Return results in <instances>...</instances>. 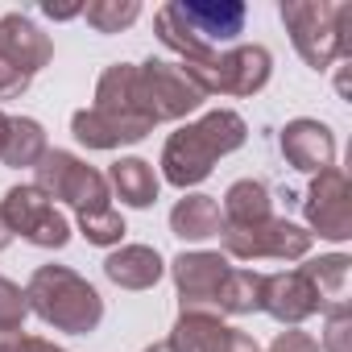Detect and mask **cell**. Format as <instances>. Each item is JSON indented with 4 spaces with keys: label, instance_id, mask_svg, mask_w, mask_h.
Here are the masks:
<instances>
[{
    "label": "cell",
    "instance_id": "cell-1",
    "mask_svg": "<svg viewBox=\"0 0 352 352\" xmlns=\"http://www.w3.org/2000/svg\"><path fill=\"white\" fill-rule=\"evenodd\" d=\"M245 137H249V124L232 108H216V112L199 116L195 124H183L162 145V179L179 191L199 187L216 170L220 157H228L232 149L245 145Z\"/></svg>",
    "mask_w": 352,
    "mask_h": 352
},
{
    "label": "cell",
    "instance_id": "cell-2",
    "mask_svg": "<svg viewBox=\"0 0 352 352\" xmlns=\"http://www.w3.org/2000/svg\"><path fill=\"white\" fill-rule=\"evenodd\" d=\"M25 298H30V311L54 331L87 336L104 319L100 290L87 278H79L75 270H67V265H38L30 286H25Z\"/></svg>",
    "mask_w": 352,
    "mask_h": 352
},
{
    "label": "cell",
    "instance_id": "cell-3",
    "mask_svg": "<svg viewBox=\"0 0 352 352\" xmlns=\"http://www.w3.org/2000/svg\"><path fill=\"white\" fill-rule=\"evenodd\" d=\"M282 21L311 71H327L331 63L352 54L348 25H352V5H327V0H282Z\"/></svg>",
    "mask_w": 352,
    "mask_h": 352
},
{
    "label": "cell",
    "instance_id": "cell-4",
    "mask_svg": "<svg viewBox=\"0 0 352 352\" xmlns=\"http://www.w3.org/2000/svg\"><path fill=\"white\" fill-rule=\"evenodd\" d=\"M179 67L204 96H257L274 75V54L265 46H232Z\"/></svg>",
    "mask_w": 352,
    "mask_h": 352
},
{
    "label": "cell",
    "instance_id": "cell-5",
    "mask_svg": "<svg viewBox=\"0 0 352 352\" xmlns=\"http://www.w3.org/2000/svg\"><path fill=\"white\" fill-rule=\"evenodd\" d=\"M34 187H38L50 204H54V199L71 204L75 216L112 208V204H108V199H112L108 179H104L96 166H87L83 157H75V153H67V149H46V153H42V162L34 166Z\"/></svg>",
    "mask_w": 352,
    "mask_h": 352
},
{
    "label": "cell",
    "instance_id": "cell-6",
    "mask_svg": "<svg viewBox=\"0 0 352 352\" xmlns=\"http://www.w3.org/2000/svg\"><path fill=\"white\" fill-rule=\"evenodd\" d=\"M208 96L183 75L179 63H166V58H149L137 67V83H133V104L149 124H170V120H183L191 116Z\"/></svg>",
    "mask_w": 352,
    "mask_h": 352
},
{
    "label": "cell",
    "instance_id": "cell-7",
    "mask_svg": "<svg viewBox=\"0 0 352 352\" xmlns=\"http://www.w3.org/2000/svg\"><path fill=\"white\" fill-rule=\"evenodd\" d=\"M220 241L224 253L236 261H302L311 253V232L282 216H270L249 228H224Z\"/></svg>",
    "mask_w": 352,
    "mask_h": 352
},
{
    "label": "cell",
    "instance_id": "cell-8",
    "mask_svg": "<svg viewBox=\"0 0 352 352\" xmlns=\"http://www.w3.org/2000/svg\"><path fill=\"white\" fill-rule=\"evenodd\" d=\"M0 212H5L13 236L38 245V249H63L71 241V224L67 216L34 187V183H21V187H9L5 199H0Z\"/></svg>",
    "mask_w": 352,
    "mask_h": 352
},
{
    "label": "cell",
    "instance_id": "cell-9",
    "mask_svg": "<svg viewBox=\"0 0 352 352\" xmlns=\"http://www.w3.org/2000/svg\"><path fill=\"white\" fill-rule=\"evenodd\" d=\"M166 9L208 50L232 46L245 34V21H249V9L241 5V0H170Z\"/></svg>",
    "mask_w": 352,
    "mask_h": 352
},
{
    "label": "cell",
    "instance_id": "cell-10",
    "mask_svg": "<svg viewBox=\"0 0 352 352\" xmlns=\"http://www.w3.org/2000/svg\"><path fill=\"white\" fill-rule=\"evenodd\" d=\"M307 224L323 236V241H348L352 236V187H348V174L344 170H323L311 179L307 199H302ZM311 232V236H315Z\"/></svg>",
    "mask_w": 352,
    "mask_h": 352
},
{
    "label": "cell",
    "instance_id": "cell-11",
    "mask_svg": "<svg viewBox=\"0 0 352 352\" xmlns=\"http://www.w3.org/2000/svg\"><path fill=\"white\" fill-rule=\"evenodd\" d=\"M228 257L224 253H179L170 261V274H174V286H179V315L187 311H199V315H220L216 311V294H220V282L228 274Z\"/></svg>",
    "mask_w": 352,
    "mask_h": 352
},
{
    "label": "cell",
    "instance_id": "cell-12",
    "mask_svg": "<svg viewBox=\"0 0 352 352\" xmlns=\"http://www.w3.org/2000/svg\"><path fill=\"white\" fill-rule=\"evenodd\" d=\"M170 348L174 352H261L249 331L228 327L220 315H199V311H187L174 319Z\"/></svg>",
    "mask_w": 352,
    "mask_h": 352
},
{
    "label": "cell",
    "instance_id": "cell-13",
    "mask_svg": "<svg viewBox=\"0 0 352 352\" xmlns=\"http://www.w3.org/2000/svg\"><path fill=\"white\" fill-rule=\"evenodd\" d=\"M261 311L274 315L282 327H298L302 319L319 315L323 302H319V294H315V286L302 270H282V274H265Z\"/></svg>",
    "mask_w": 352,
    "mask_h": 352
},
{
    "label": "cell",
    "instance_id": "cell-14",
    "mask_svg": "<svg viewBox=\"0 0 352 352\" xmlns=\"http://www.w3.org/2000/svg\"><path fill=\"white\" fill-rule=\"evenodd\" d=\"M278 145H282V157L302 174H323L336 166V133L323 120H311V116L290 120L282 129Z\"/></svg>",
    "mask_w": 352,
    "mask_h": 352
},
{
    "label": "cell",
    "instance_id": "cell-15",
    "mask_svg": "<svg viewBox=\"0 0 352 352\" xmlns=\"http://www.w3.org/2000/svg\"><path fill=\"white\" fill-rule=\"evenodd\" d=\"M71 133L87 149H120V145L145 141L153 133V124L141 120V116H112V112H100V108H79L71 116Z\"/></svg>",
    "mask_w": 352,
    "mask_h": 352
},
{
    "label": "cell",
    "instance_id": "cell-16",
    "mask_svg": "<svg viewBox=\"0 0 352 352\" xmlns=\"http://www.w3.org/2000/svg\"><path fill=\"white\" fill-rule=\"evenodd\" d=\"M0 54H5L17 71H25L34 79L42 67H50L54 46H50V38L25 13H5V17H0Z\"/></svg>",
    "mask_w": 352,
    "mask_h": 352
},
{
    "label": "cell",
    "instance_id": "cell-17",
    "mask_svg": "<svg viewBox=\"0 0 352 352\" xmlns=\"http://www.w3.org/2000/svg\"><path fill=\"white\" fill-rule=\"evenodd\" d=\"M104 274H108V282L120 286V290H149V286L162 282L166 261H162V253L149 249V245H120L116 253L104 257Z\"/></svg>",
    "mask_w": 352,
    "mask_h": 352
},
{
    "label": "cell",
    "instance_id": "cell-18",
    "mask_svg": "<svg viewBox=\"0 0 352 352\" xmlns=\"http://www.w3.org/2000/svg\"><path fill=\"white\" fill-rule=\"evenodd\" d=\"M170 232L179 241H191V245L212 241V236L224 232V212H220V204L212 195H199V191L183 195L179 204L170 208Z\"/></svg>",
    "mask_w": 352,
    "mask_h": 352
},
{
    "label": "cell",
    "instance_id": "cell-19",
    "mask_svg": "<svg viewBox=\"0 0 352 352\" xmlns=\"http://www.w3.org/2000/svg\"><path fill=\"white\" fill-rule=\"evenodd\" d=\"M162 179L153 174V166L145 157H120L108 170V191L124 204V208H149L157 199Z\"/></svg>",
    "mask_w": 352,
    "mask_h": 352
},
{
    "label": "cell",
    "instance_id": "cell-20",
    "mask_svg": "<svg viewBox=\"0 0 352 352\" xmlns=\"http://www.w3.org/2000/svg\"><path fill=\"white\" fill-rule=\"evenodd\" d=\"M224 228H249V224H261L274 216V199H270V187L257 183V179H236L224 195Z\"/></svg>",
    "mask_w": 352,
    "mask_h": 352
},
{
    "label": "cell",
    "instance_id": "cell-21",
    "mask_svg": "<svg viewBox=\"0 0 352 352\" xmlns=\"http://www.w3.org/2000/svg\"><path fill=\"white\" fill-rule=\"evenodd\" d=\"M298 270L311 278V286H315L323 311H331V307H348V270H352V261H348L344 253L315 257V261H307V265H298Z\"/></svg>",
    "mask_w": 352,
    "mask_h": 352
},
{
    "label": "cell",
    "instance_id": "cell-22",
    "mask_svg": "<svg viewBox=\"0 0 352 352\" xmlns=\"http://www.w3.org/2000/svg\"><path fill=\"white\" fill-rule=\"evenodd\" d=\"M46 129L34 116H9V133H5V149H0V162L21 170V166H38L46 153Z\"/></svg>",
    "mask_w": 352,
    "mask_h": 352
},
{
    "label": "cell",
    "instance_id": "cell-23",
    "mask_svg": "<svg viewBox=\"0 0 352 352\" xmlns=\"http://www.w3.org/2000/svg\"><path fill=\"white\" fill-rule=\"evenodd\" d=\"M133 83H137V67L133 63H112L96 83V104L91 108L112 112V116H141L137 104H133Z\"/></svg>",
    "mask_w": 352,
    "mask_h": 352
},
{
    "label": "cell",
    "instance_id": "cell-24",
    "mask_svg": "<svg viewBox=\"0 0 352 352\" xmlns=\"http://www.w3.org/2000/svg\"><path fill=\"white\" fill-rule=\"evenodd\" d=\"M261 290H265V274L257 270H228L216 294V311L220 315H253L261 311Z\"/></svg>",
    "mask_w": 352,
    "mask_h": 352
},
{
    "label": "cell",
    "instance_id": "cell-25",
    "mask_svg": "<svg viewBox=\"0 0 352 352\" xmlns=\"http://www.w3.org/2000/svg\"><path fill=\"white\" fill-rule=\"evenodd\" d=\"M79 17H87L96 34H120L141 17V5L137 0H91V5H83Z\"/></svg>",
    "mask_w": 352,
    "mask_h": 352
},
{
    "label": "cell",
    "instance_id": "cell-26",
    "mask_svg": "<svg viewBox=\"0 0 352 352\" xmlns=\"http://www.w3.org/2000/svg\"><path fill=\"white\" fill-rule=\"evenodd\" d=\"M79 232L87 236V245H100V249H112V245H120L124 241V220H120V212L116 208H100V212H87V216H79Z\"/></svg>",
    "mask_w": 352,
    "mask_h": 352
},
{
    "label": "cell",
    "instance_id": "cell-27",
    "mask_svg": "<svg viewBox=\"0 0 352 352\" xmlns=\"http://www.w3.org/2000/svg\"><path fill=\"white\" fill-rule=\"evenodd\" d=\"M323 340L319 352H352V307H331L323 311Z\"/></svg>",
    "mask_w": 352,
    "mask_h": 352
},
{
    "label": "cell",
    "instance_id": "cell-28",
    "mask_svg": "<svg viewBox=\"0 0 352 352\" xmlns=\"http://www.w3.org/2000/svg\"><path fill=\"white\" fill-rule=\"evenodd\" d=\"M30 315V298L17 282L0 278V327H21Z\"/></svg>",
    "mask_w": 352,
    "mask_h": 352
},
{
    "label": "cell",
    "instance_id": "cell-29",
    "mask_svg": "<svg viewBox=\"0 0 352 352\" xmlns=\"http://www.w3.org/2000/svg\"><path fill=\"white\" fill-rule=\"evenodd\" d=\"M30 83H34V79H30L25 71H17L5 54H0V100H21V96L30 91Z\"/></svg>",
    "mask_w": 352,
    "mask_h": 352
},
{
    "label": "cell",
    "instance_id": "cell-30",
    "mask_svg": "<svg viewBox=\"0 0 352 352\" xmlns=\"http://www.w3.org/2000/svg\"><path fill=\"white\" fill-rule=\"evenodd\" d=\"M265 352H319V340H311V336L298 331V327H286V331L274 336V344H270Z\"/></svg>",
    "mask_w": 352,
    "mask_h": 352
},
{
    "label": "cell",
    "instance_id": "cell-31",
    "mask_svg": "<svg viewBox=\"0 0 352 352\" xmlns=\"http://www.w3.org/2000/svg\"><path fill=\"white\" fill-rule=\"evenodd\" d=\"M34 348V336L21 331V327H0V352H30Z\"/></svg>",
    "mask_w": 352,
    "mask_h": 352
},
{
    "label": "cell",
    "instance_id": "cell-32",
    "mask_svg": "<svg viewBox=\"0 0 352 352\" xmlns=\"http://www.w3.org/2000/svg\"><path fill=\"white\" fill-rule=\"evenodd\" d=\"M30 352H67V348H58V344H50V340L34 336V348H30Z\"/></svg>",
    "mask_w": 352,
    "mask_h": 352
},
{
    "label": "cell",
    "instance_id": "cell-33",
    "mask_svg": "<svg viewBox=\"0 0 352 352\" xmlns=\"http://www.w3.org/2000/svg\"><path fill=\"white\" fill-rule=\"evenodd\" d=\"M13 241V228H9V220H5V212H0V249H5Z\"/></svg>",
    "mask_w": 352,
    "mask_h": 352
},
{
    "label": "cell",
    "instance_id": "cell-34",
    "mask_svg": "<svg viewBox=\"0 0 352 352\" xmlns=\"http://www.w3.org/2000/svg\"><path fill=\"white\" fill-rule=\"evenodd\" d=\"M145 352H174V348H170V340H157V344H149Z\"/></svg>",
    "mask_w": 352,
    "mask_h": 352
},
{
    "label": "cell",
    "instance_id": "cell-35",
    "mask_svg": "<svg viewBox=\"0 0 352 352\" xmlns=\"http://www.w3.org/2000/svg\"><path fill=\"white\" fill-rule=\"evenodd\" d=\"M5 133H9V116L0 112V149H5Z\"/></svg>",
    "mask_w": 352,
    "mask_h": 352
}]
</instances>
